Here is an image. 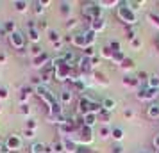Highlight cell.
Listing matches in <instances>:
<instances>
[{
    "label": "cell",
    "instance_id": "26",
    "mask_svg": "<svg viewBox=\"0 0 159 153\" xmlns=\"http://www.w3.org/2000/svg\"><path fill=\"white\" fill-rule=\"evenodd\" d=\"M122 4V0H98V6L102 9H116Z\"/></svg>",
    "mask_w": 159,
    "mask_h": 153
},
{
    "label": "cell",
    "instance_id": "13",
    "mask_svg": "<svg viewBox=\"0 0 159 153\" xmlns=\"http://www.w3.org/2000/svg\"><path fill=\"white\" fill-rule=\"evenodd\" d=\"M88 29H91L95 34H100V32H104V30L107 29V20H106L104 16H102V18H97V20H93V22L89 23Z\"/></svg>",
    "mask_w": 159,
    "mask_h": 153
},
{
    "label": "cell",
    "instance_id": "6",
    "mask_svg": "<svg viewBox=\"0 0 159 153\" xmlns=\"http://www.w3.org/2000/svg\"><path fill=\"white\" fill-rule=\"evenodd\" d=\"M159 96V91L157 89H152V87H147V86H141V87L136 91V100H139V102H156Z\"/></svg>",
    "mask_w": 159,
    "mask_h": 153
},
{
    "label": "cell",
    "instance_id": "53",
    "mask_svg": "<svg viewBox=\"0 0 159 153\" xmlns=\"http://www.w3.org/2000/svg\"><path fill=\"white\" fill-rule=\"evenodd\" d=\"M77 153H95V151L91 150V146H79Z\"/></svg>",
    "mask_w": 159,
    "mask_h": 153
},
{
    "label": "cell",
    "instance_id": "39",
    "mask_svg": "<svg viewBox=\"0 0 159 153\" xmlns=\"http://www.w3.org/2000/svg\"><path fill=\"white\" fill-rule=\"evenodd\" d=\"M43 53V48H41V45H30L29 46V55L32 59L38 57V55H41Z\"/></svg>",
    "mask_w": 159,
    "mask_h": 153
},
{
    "label": "cell",
    "instance_id": "59",
    "mask_svg": "<svg viewBox=\"0 0 159 153\" xmlns=\"http://www.w3.org/2000/svg\"><path fill=\"white\" fill-rule=\"evenodd\" d=\"M0 114H2V103H0Z\"/></svg>",
    "mask_w": 159,
    "mask_h": 153
},
{
    "label": "cell",
    "instance_id": "7",
    "mask_svg": "<svg viewBox=\"0 0 159 153\" xmlns=\"http://www.w3.org/2000/svg\"><path fill=\"white\" fill-rule=\"evenodd\" d=\"M4 146H6L11 153L22 151V150H23V137H22V135H18V134H11V135H7Z\"/></svg>",
    "mask_w": 159,
    "mask_h": 153
},
{
    "label": "cell",
    "instance_id": "5",
    "mask_svg": "<svg viewBox=\"0 0 159 153\" xmlns=\"http://www.w3.org/2000/svg\"><path fill=\"white\" fill-rule=\"evenodd\" d=\"M7 43L11 48H15L18 52H23L25 46H27V36L23 32H20V30H16V32H13V34L7 36Z\"/></svg>",
    "mask_w": 159,
    "mask_h": 153
},
{
    "label": "cell",
    "instance_id": "22",
    "mask_svg": "<svg viewBox=\"0 0 159 153\" xmlns=\"http://www.w3.org/2000/svg\"><path fill=\"white\" fill-rule=\"evenodd\" d=\"M73 102V93L70 89H63L61 93H59V103L65 107V105H70Z\"/></svg>",
    "mask_w": 159,
    "mask_h": 153
},
{
    "label": "cell",
    "instance_id": "54",
    "mask_svg": "<svg viewBox=\"0 0 159 153\" xmlns=\"http://www.w3.org/2000/svg\"><path fill=\"white\" fill-rule=\"evenodd\" d=\"M123 117H125V119H132V117H134V112L130 109H125L123 110Z\"/></svg>",
    "mask_w": 159,
    "mask_h": 153
},
{
    "label": "cell",
    "instance_id": "36",
    "mask_svg": "<svg viewBox=\"0 0 159 153\" xmlns=\"http://www.w3.org/2000/svg\"><path fill=\"white\" fill-rule=\"evenodd\" d=\"M2 25H4V30H6V34H7V36L18 30V29H16V22H15V20H7V22H4Z\"/></svg>",
    "mask_w": 159,
    "mask_h": 153
},
{
    "label": "cell",
    "instance_id": "21",
    "mask_svg": "<svg viewBox=\"0 0 159 153\" xmlns=\"http://www.w3.org/2000/svg\"><path fill=\"white\" fill-rule=\"evenodd\" d=\"M13 7H15L16 13L25 15V13L30 9V2H27V0H15V2H13Z\"/></svg>",
    "mask_w": 159,
    "mask_h": 153
},
{
    "label": "cell",
    "instance_id": "28",
    "mask_svg": "<svg viewBox=\"0 0 159 153\" xmlns=\"http://www.w3.org/2000/svg\"><path fill=\"white\" fill-rule=\"evenodd\" d=\"M118 68H120L122 71H125L127 75H129V71H132V70L136 68V62H134V61H132L130 57H127V59H125V61L122 62V64L118 66Z\"/></svg>",
    "mask_w": 159,
    "mask_h": 153
},
{
    "label": "cell",
    "instance_id": "34",
    "mask_svg": "<svg viewBox=\"0 0 159 153\" xmlns=\"http://www.w3.org/2000/svg\"><path fill=\"white\" fill-rule=\"evenodd\" d=\"M30 6H32V13L36 16H41L45 13V7L43 4H41V0H34V2H30Z\"/></svg>",
    "mask_w": 159,
    "mask_h": 153
},
{
    "label": "cell",
    "instance_id": "23",
    "mask_svg": "<svg viewBox=\"0 0 159 153\" xmlns=\"http://www.w3.org/2000/svg\"><path fill=\"white\" fill-rule=\"evenodd\" d=\"M27 41L30 45H39V41H41V32L38 29H27Z\"/></svg>",
    "mask_w": 159,
    "mask_h": 153
},
{
    "label": "cell",
    "instance_id": "51",
    "mask_svg": "<svg viewBox=\"0 0 159 153\" xmlns=\"http://www.w3.org/2000/svg\"><path fill=\"white\" fill-rule=\"evenodd\" d=\"M22 135H23V139H34V137H36V132H34V130H27V128H25Z\"/></svg>",
    "mask_w": 159,
    "mask_h": 153
},
{
    "label": "cell",
    "instance_id": "14",
    "mask_svg": "<svg viewBox=\"0 0 159 153\" xmlns=\"http://www.w3.org/2000/svg\"><path fill=\"white\" fill-rule=\"evenodd\" d=\"M122 86L127 89H139L141 87V84H139V80H138V77H132V75H125L122 79Z\"/></svg>",
    "mask_w": 159,
    "mask_h": 153
},
{
    "label": "cell",
    "instance_id": "38",
    "mask_svg": "<svg viewBox=\"0 0 159 153\" xmlns=\"http://www.w3.org/2000/svg\"><path fill=\"white\" fill-rule=\"evenodd\" d=\"M125 59H127V55H125V53H123V50H122V52H116V53H113L111 62H113V64H116V66H120Z\"/></svg>",
    "mask_w": 159,
    "mask_h": 153
},
{
    "label": "cell",
    "instance_id": "57",
    "mask_svg": "<svg viewBox=\"0 0 159 153\" xmlns=\"http://www.w3.org/2000/svg\"><path fill=\"white\" fill-rule=\"evenodd\" d=\"M2 36H7V34H6V30H4V25L0 23V37H2Z\"/></svg>",
    "mask_w": 159,
    "mask_h": 153
},
{
    "label": "cell",
    "instance_id": "27",
    "mask_svg": "<svg viewBox=\"0 0 159 153\" xmlns=\"http://www.w3.org/2000/svg\"><path fill=\"white\" fill-rule=\"evenodd\" d=\"M47 37H48V41H50L52 45L54 43H57V41H61V39H63V37H61V32H59L57 29H48L47 30Z\"/></svg>",
    "mask_w": 159,
    "mask_h": 153
},
{
    "label": "cell",
    "instance_id": "48",
    "mask_svg": "<svg viewBox=\"0 0 159 153\" xmlns=\"http://www.w3.org/2000/svg\"><path fill=\"white\" fill-rule=\"evenodd\" d=\"M6 100H9V89L7 87H0V102H6Z\"/></svg>",
    "mask_w": 159,
    "mask_h": 153
},
{
    "label": "cell",
    "instance_id": "1",
    "mask_svg": "<svg viewBox=\"0 0 159 153\" xmlns=\"http://www.w3.org/2000/svg\"><path fill=\"white\" fill-rule=\"evenodd\" d=\"M52 64H54V80L59 82V84H66L70 80V75H72V66L66 64L59 55L56 59H52Z\"/></svg>",
    "mask_w": 159,
    "mask_h": 153
},
{
    "label": "cell",
    "instance_id": "17",
    "mask_svg": "<svg viewBox=\"0 0 159 153\" xmlns=\"http://www.w3.org/2000/svg\"><path fill=\"white\" fill-rule=\"evenodd\" d=\"M147 117L152 119V121H157L159 119V103L157 102L148 103V107H147Z\"/></svg>",
    "mask_w": 159,
    "mask_h": 153
},
{
    "label": "cell",
    "instance_id": "8",
    "mask_svg": "<svg viewBox=\"0 0 159 153\" xmlns=\"http://www.w3.org/2000/svg\"><path fill=\"white\" fill-rule=\"evenodd\" d=\"M91 102H93V98L91 96H79V102H77V116H84V114H88L89 110H91Z\"/></svg>",
    "mask_w": 159,
    "mask_h": 153
},
{
    "label": "cell",
    "instance_id": "50",
    "mask_svg": "<svg viewBox=\"0 0 159 153\" xmlns=\"http://www.w3.org/2000/svg\"><path fill=\"white\" fill-rule=\"evenodd\" d=\"M130 46H132V50H139V48L143 46V41H141V37H136L134 41H130Z\"/></svg>",
    "mask_w": 159,
    "mask_h": 153
},
{
    "label": "cell",
    "instance_id": "11",
    "mask_svg": "<svg viewBox=\"0 0 159 153\" xmlns=\"http://www.w3.org/2000/svg\"><path fill=\"white\" fill-rule=\"evenodd\" d=\"M50 61H52V59L48 57V53H47V52H43L41 55H38V57L32 59L30 62H32V68H36V70H39V71H41V70H43L45 66L50 62Z\"/></svg>",
    "mask_w": 159,
    "mask_h": 153
},
{
    "label": "cell",
    "instance_id": "30",
    "mask_svg": "<svg viewBox=\"0 0 159 153\" xmlns=\"http://www.w3.org/2000/svg\"><path fill=\"white\" fill-rule=\"evenodd\" d=\"M111 126H106V125H100L98 126V132H97V135H98V139H102V141H106V139L111 137Z\"/></svg>",
    "mask_w": 159,
    "mask_h": 153
},
{
    "label": "cell",
    "instance_id": "43",
    "mask_svg": "<svg viewBox=\"0 0 159 153\" xmlns=\"http://www.w3.org/2000/svg\"><path fill=\"white\" fill-rule=\"evenodd\" d=\"M147 20H148V22L159 30V15H156V13H148V15H147Z\"/></svg>",
    "mask_w": 159,
    "mask_h": 153
},
{
    "label": "cell",
    "instance_id": "20",
    "mask_svg": "<svg viewBox=\"0 0 159 153\" xmlns=\"http://www.w3.org/2000/svg\"><path fill=\"white\" fill-rule=\"evenodd\" d=\"M102 110H106V112H111V114H113V112H115L116 110V107H118V102H116L115 98H104V100H102Z\"/></svg>",
    "mask_w": 159,
    "mask_h": 153
},
{
    "label": "cell",
    "instance_id": "40",
    "mask_svg": "<svg viewBox=\"0 0 159 153\" xmlns=\"http://www.w3.org/2000/svg\"><path fill=\"white\" fill-rule=\"evenodd\" d=\"M100 59H107V61L113 59V50L109 48V45H106V46L100 48Z\"/></svg>",
    "mask_w": 159,
    "mask_h": 153
},
{
    "label": "cell",
    "instance_id": "2",
    "mask_svg": "<svg viewBox=\"0 0 159 153\" xmlns=\"http://www.w3.org/2000/svg\"><path fill=\"white\" fill-rule=\"evenodd\" d=\"M116 16H118V20H120L123 25H127V27H136L138 13H134L130 7H127L125 2H122V4L116 7Z\"/></svg>",
    "mask_w": 159,
    "mask_h": 153
},
{
    "label": "cell",
    "instance_id": "61",
    "mask_svg": "<svg viewBox=\"0 0 159 153\" xmlns=\"http://www.w3.org/2000/svg\"><path fill=\"white\" fill-rule=\"evenodd\" d=\"M139 153H147V151H139Z\"/></svg>",
    "mask_w": 159,
    "mask_h": 153
},
{
    "label": "cell",
    "instance_id": "42",
    "mask_svg": "<svg viewBox=\"0 0 159 153\" xmlns=\"http://www.w3.org/2000/svg\"><path fill=\"white\" fill-rule=\"evenodd\" d=\"M125 37H127V41H129V43H130V41H134V39L138 37V29H136V27H127V36H125Z\"/></svg>",
    "mask_w": 159,
    "mask_h": 153
},
{
    "label": "cell",
    "instance_id": "18",
    "mask_svg": "<svg viewBox=\"0 0 159 153\" xmlns=\"http://www.w3.org/2000/svg\"><path fill=\"white\" fill-rule=\"evenodd\" d=\"M91 79H93L98 86H102V87H107L109 86V80H107V75L104 71H98V70H95L93 75H91Z\"/></svg>",
    "mask_w": 159,
    "mask_h": 153
},
{
    "label": "cell",
    "instance_id": "32",
    "mask_svg": "<svg viewBox=\"0 0 159 153\" xmlns=\"http://www.w3.org/2000/svg\"><path fill=\"white\" fill-rule=\"evenodd\" d=\"M147 87H152V89H157L159 91V73H150L148 82H147Z\"/></svg>",
    "mask_w": 159,
    "mask_h": 153
},
{
    "label": "cell",
    "instance_id": "29",
    "mask_svg": "<svg viewBox=\"0 0 159 153\" xmlns=\"http://www.w3.org/2000/svg\"><path fill=\"white\" fill-rule=\"evenodd\" d=\"M125 4H127V7H130L134 13H138V11H141L145 6V2L143 0H123Z\"/></svg>",
    "mask_w": 159,
    "mask_h": 153
},
{
    "label": "cell",
    "instance_id": "47",
    "mask_svg": "<svg viewBox=\"0 0 159 153\" xmlns=\"http://www.w3.org/2000/svg\"><path fill=\"white\" fill-rule=\"evenodd\" d=\"M148 77H150V73L139 71V73H138V80H139V84L143 82V86H147V82H148Z\"/></svg>",
    "mask_w": 159,
    "mask_h": 153
},
{
    "label": "cell",
    "instance_id": "19",
    "mask_svg": "<svg viewBox=\"0 0 159 153\" xmlns=\"http://www.w3.org/2000/svg\"><path fill=\"white\" fill-rule=\"evenodd\" d=\"M82 125L89 126V128H95V125H98V114H93V112L84 114L82 116Z\"/></svg>",
    "mask_w": 159,
    "mask_h": 153
},
{
    "label": "cell",
    "instance_id": "24",
    "mask_svg": "<svg viewBox=\"0 0 159 153\" xmlns=\"http://www.w3.org/2000/svg\"><path fill=\"white\" fill-rule=\"evenodd\" d=\"M111 139L120 144L123 139H125V130H123L122 126H113V130H111Z\"/></svg>",
    "mask_w": 159,
    "mask_h": 153
},
{
    "label": "cell",
    "instance_id": "33",
    "mask_svg": "<svg viewBox=\"0 0 159 153\" xmlns=\"http://www.w3.org/2000/svg\"><path fill=\"white\" fill-rule=\"evenodd\" d=\"M111 117H113V114H111V112L100 110V112H98V123H100V125H106V126H109V123H111Z\"/></svg>",
    "mask_w": 159,
    "mask_h": 153
},
{
    "label": "cell",
    "instance_id": "52",
    "mask_svg": "<svg viewBox=\"0 0 159 153\" xmlns=\"http://www.w3.org/2000/svg\"><path fill=\"white\" fill-rule=\"evenodd\" d=\"M111 153H123V146L118 144V142L113 144V146H111Z\"/></svg>",
    "mask_w": 159,
    "mask_h": 153
},
{
    "label": "cell",
    "instance_id": "55",
    "mask_svg": "<svg viewBox=\"0 0 159 153\" xmlns=\"http://www.w3.org/2000/svg\"><path fill=\"white\" fill-rule=\"evenodd\" d=\"M152 144H154V150H159V134L154 137V141H152Z\"/></svg>",
    "mask_w": 159,
    "mask_h": 153
},
{
    "label": "cell",
    "instance_id": "62",
    "mask_svg": "<svg viewBox=\"0 0 159 153\" xmlns=\"http://www.w3.org/2000/svg\"><path fill=\"white\" fill-rule=\"evenodd\" d=\"M0 142H2V139H0Z\"/></svg>",
    "mask_w": 159,
    "mask_h": 153
},
{
    "label": "cell",
    "instance_id": "46",
    "mask_svg": "<svg viewBox=\"0 0 159 153\" xmlns=\"http://www.w3.org/2000/svg\"><path fill=\"white\" fill-rule=\"evenodd\" d=\"M97 53H95V46H86L84 50H82V57H88V59H91L95 57Z\"/></svg>",
    "mask_w": 159,
    "mask_h": 153
},
{
    "label": "cell",
    "instance_id": "58",
    "mask_svg": "<svg viewBox=\"0 0 159 153\" xmlns=\"http://www.w3.org/2000/svg\"><path fill=\"white\" fill-rule=\"evenodd\" d=\"M156 45H157V48H159V34L156 36Z\"/></svg>",
    "mask_w": 159,
    "mask_h": 153
},
{
    "label": "cell",
    "instance_id": "60",
    "mask_svg": "<svg viewBox=\"0 0 159 153\" xmlns=\"http://www.w3.org/2000/svg\"><path fill=\"white\" fill-rule=\"evenodd\" d=\"M154 153H159V150H154Z\"/></svg>",
    "mask_w": 159,
    "mask_h": 153
},
{
    "label": "cell",
    "instance_id": "3",
    "mask_svg": "<svg viewBox=\"0 0 159 153\" xmlns=\"http://www.w3.org/2000/svg\"><path fill=\"white\" fill-rule=\"evenodd\" d=\"M82 18L86 20L88 23H91L97 18H102V11L104 9L98 6V2H93V0H88V2H82Z\"/></svg>",
    "mask_w": 159,
    "mask_h": 153
},
{
    "label": "cell",
    "instance_id": "15",
    "mask_svg": "<svg viewBox=\"0 0 159 153\" xmlns=\"http://www.w3.org/2000/svg\"><path fill=\"white\" fill-rule=\"evenodd\" d=\"M73 13V4L72 2H59V15L65 20H70Z\"/></svg>",
    "mask_w": 159,
    "mask_h": 153
},
{
    "label": "cell",
    "instance_id": "35",
    "mask_svg": "<svg viewBox=\"0 0 159 153\" xmlns=\"http://www.w3.org/2000/svg\"><path fill=\"white\" fill-rule=\"evenodd\" d=\"M97 36H98V34H95L91 29H86V30H84V37H86V41H88V46H95Z\"/></svg>",
    "mask_w": 159,
    "mask_h": 153
},
{
    "label": "cell",
    "instance_id": "31",
    "mask_svg": "<svg viewBox=\"0 0 159 153\" xmlns=\"http://www.w3.org/2000/svg\"><path fill=\"white\" fill-rule=\"evenodd\" d=\"M18 114L29 119L30 114H32V109H30V105H29V103H20V105H18Z\"/></svg>",
    "mask_w": 159,
    "mask_h": 153
},
{
    "label": "cell",
    "instance_id": "45",
    "mask_svg": "<svg viewBox=\"0 0 159 153\" xmlns=\"http://www.w3.org/2000/svg\"><path fill=\"white\" fill-rule=\"evenodd\" d=\"M25 128H27V130H34L36 132V128H38V119L36 117H29L27 123H25Z\"/></svg>",
    "mask_w": 159,
    "mask_h": 153
},
{
    "label": "cell",
    "instance_id": "9",
    "mask_svg": "<svg viewBox=\"0 0 159 153\" xmlns=\"http://www.w3.org/2000/svg\"><path fill=\"white\" fill-rule=\"evenodd\" d=\"M70 45L73 48H79V50H84L88 46V41L84 37V32H73L70 34Z\"/></svg>",
    "mask_w": 159,
    "mask_h": 153
},
{
    "label": "cell",
    "instance_id": "4",
    "mask_svg": "<svg viewBox=\"0 0 159 153\" xmlns=\"http://www.w3.org/2000/svg\"><path fill=\"white\" fill-rule=\"evenodd\" d=\"M73 141H77V144L79 146H91L95 142V139H97V134H95L93 128H89V126H82L79 132H77V135H73Z\"/></svg>",
    "mask_w": 159,
    "mask_h": 153
},
{
    "label": "cell",
    "instance_id": "12",
    "mask_svg": "<svg viewBox=\"0 0 159 153\" xmlns=\"http://www.w3.org/2000/svg\"><path fill=\"white\" fill-rule=\"evenodd\" d=\"M29 153H54L52 151V144H47V142H32L29 146Z\"/></svg>",
    "mask_w": 159,
    "mask_h": 153
},
{
    "label": "cell",
    "instance_id": "41",
    "mask_svg": "<svg viewBox=\"0 0 159 153\" xmlns=\"http://www.w3.org/2000/svg\"><path fill=\"white\" fill-rule=\"evenodd\" d=\"M52 151L54 153H65V146H63V141H61V139H57V141L52 142Z\"/></svg>",
    "mask_w": 159,
    "mask_h": 153
},
{
    "label": "cell",
    "instance_id": "10",
    "mask_svg": "<svg viewBox=\"0 0 159 153\" xmlns=\"http://www.w3.org/2000/svg\"><path fill=\"white\" fill-rule=\"evenodd\" d=\"M39 79H41V82H43V86H48V84L54 80V64H52V61L41 70Z\"/></svg>",
    "mask_w": 159,
    "mask_h": 153
},
{
    "label": "cell",
    "instance_id": "37",
    "mask_svg": "<svg viewBox=\"0 0 159 153\" xmlns=\"http://www.w3.org/2000/svg\"><path fill=\"white\" fill-rule=\"evenodd\" d=\"M77 27H79V20H77V18H70V20H66V23H65V29L68 30V32H72L73 34V30L77 29Z\"/></svg>",
    "mask_w": 159,
    "mask_h": 153
},
{
    "label": "cell",
    "instance_id": "56",
    "mask_svg": "<svg viewBox=\"0 0 159 153\" xmlns=\"http://www.w3.org/2000/svg\"><path fill=\"white\" fill-rule=\"evenodd\" d=\"M6 61H7V55L2 52V53H0V64H6Z\"/></svg>",
    "mask_w": 159,
    "mask_h": 153
},
{
    "label": "cell",
    "instance_id": "16",
    "mask_svg": "<svg viewBox=\"0 0 159 153\" xmlns=\"http://www.w3.org/2000/svg\"><path fill=\"white\" fill-rule=\"evenodd\" d=\"M61 141L65 146V153H77V150H79L77 141H73L72 137H61Z\"/></svg>",
    "mask_w": 159,
    "mask_h": 153
},
{
    "label": "cell",
    "instance_id": "49",
    "mask_svg": "<svg viewBox=\"0 0 159 153\" xmlns=\"http://www.w3.org/2000/svg\"><path fill=\"white\" fill-rule=\"evenodd\" d=\"M109 48L113 50V53H116V52H122V45H120V41H111Z\"/></svg>",
    "mask_w": 159,
    "mask_h": 153
},
{
    "label": "cell",
    "instance_id": "25",
    "mask_svg": "<svg viewBox=\"0 0 159 153\" xmlns=\"http://www.w3.org/2000/svg\"><path fill=\"white\" fill-rule=\"evenodd\" d=\"M36 93V87H32V86H25V87L20 89V103H27V98L30 95H34Z\"/></svg>",
    "mask_w": 159,
    "mask_h": 153
},
{
    "label": "cell",
    "instance_id": "44",
    "mask_svg": "<svg viewBox=\"0 0 159 153\" xmlns=\"http://www.w3.org/2000/svg\"><path fill=\"white\" fill-rule=\"evenodd\" d=\"M36 29L39 30V32H47L50 27H48V22H47V20H36Z\"/></svg>",
    "mask_w": 159,
    "mask_h": 153
}]
</instances>
